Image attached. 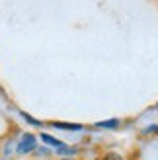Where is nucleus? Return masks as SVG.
<instances>
[{
    "mask_svg": "<svg viewBox=\"0 0 158 160\" xmlns=\"http://www.w3.org/2000/svg\"><path fill=\"white\" fill-rule=\"evenodd\" d=\"M104 160H123V158H121L119 154H117V152H109V154H107Z\"/></svg>",
    "mask_w": 158,
    "mask_h": 160,
    "instance_id": "20e7f679",
    "label": "nucleus"
},
{
    "mask_svg": "<svg viewBox=\"0 0 158 160\" xmlns=\"http://www.w3.org/2000/svg\"><path fill=\"white\" fill-rule=\"evenodd\" d=\"M41 139H43L45 142H49V145H53V147H57V148H61V147H65V145H62L61 141H57V139H53V137H49V135H43Z\"/></svg>",
    "mask_w": 158,
    "mask_h": 160,
    "instance_id": "f03ea898",
    "label": "nucleus"
},
{
    "mask_svg": "<svg viewBox=\"0 0 158 160\" xmlns=\"http://www.w3.org/2000/svg\"><path fill=\"white\" fill-rule=\"evenodd\" d=\"M35 148V137L33 135H23L20 145H18V152H31V150Z\"/></svg>",
    "mask_w": 158,
    "mask_h": 160,
    "instance_id": "f257e3e1",
    "label": "nucleus"
},
{
    "mask_svg": "<svg viewBox=\"0 0 158 160\" xmlns=\"http://www.w3.org/2000/svg\"><path fill=\"white\" fill-rule=\"evenodd\" d=\"M100 127H115L117 125V121H106V123H98Z\"/></svg>",
    "mask_w": 158,
    "mask_h": 160,
    "instance_id": "39448f33",
    "label": "nucleus"
},
{
    "mask_svg": "<svg viewBox=\"0 0 158 160\" xmlns=\"http://www.w3.org/2000/svg\"><path fill=\"white\" fill-rule=\"evenodd\" d=\"M55 127H62V129H80V125H70V123H55Z\"/></svg>",
    "mask_w": 158,
    "mask_h": 160,
    "instance_id": "7ed1b4c3",
    "label": "nucleus"
}]
</instances>
